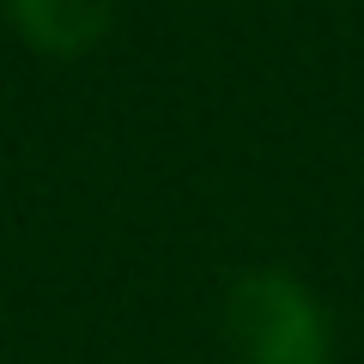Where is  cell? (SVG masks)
Instances as JSON below:
<instances>
[{"label": "cell", "instance_id": "obj_1", "mask_svg": "<svg viewBox=\"0 0 364 364\" xmlns=\"http://www.w3.org/2000/svg\"><path fill=\"white\" fill-rule=\"evenodd\" d=\"M225 334L243 364H328L334 328L304 279L279 267L243 273L225 304Z\"/></svg>", "mask_w": 364, "mask_h": 364}, {"label": "cell", "instance_id": "obj_2", "mask_svg": "<svg viewBox=\"0 0 364 364\" xmlns=\"http://www.w3.org/2000/svg\"><path fill=\"white\" fill-rule=\"evenodd\" d=\"M6 18L37 55H85L104 43L116 0H6Z\"/></svg>", "mask_w": 364, "mask_h": 364}]
</instances>
